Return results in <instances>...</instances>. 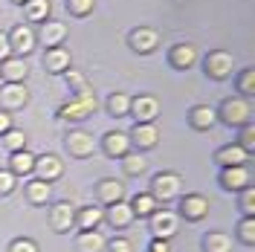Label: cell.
Listing matches in <instances>:
<instances>
[{"mask_svg":"<svg viewBox=\"0 0 255 252\" xmlns=\"http://www.w3.org/2000/svg\"><path fill=\"white\" fill-rule=\"evenodd\" d=\"M151 229H154V235H157L159 241H165V238H171L177 232V218L171 212H157L154 221H151Z\"/></svg>","mask_w":255,"mask_h":252,"instance_id":"cell-1","label":"cell"},{"mask_svg":"<svg viewBox=\"0 0 255 252\" xmlns=\"http://www.w3.org/2000/svg\"><path fill=\"white\" fill-rule=\"evenodd\" d=\"M177 189H180V180H177L174 174H157L154 177V200H165V197H174L177 194Z\"/></svg>","mask_w":255,"mask_h":252,"instance_id":"cell-2","label":"cell"},{"mask_svg":"<svg viewBox=\"0 0 255 252\" xmlns=\"http://www.w3.org/2000/svg\"><path fill=\"white\" fill-rule=\"evenodd\" d=\"M206 212H209V200L200 197V194H189V197L183 200V215H186V218H194V221H197V218H203Z\"/></svg>","mask_w":255,"mask_h":252,"instance_id":"cell-3","label":"cell"},{"mask_svg":"<svg viewBox=\"0 0 255 252\" xmlns=\"http://www.w3.org/2000/svg\"><path fill=\"white\" fill-rule=\"evenodd\" d=\"M247 183H250V174H247L244 165H235V168L223 171V186L226 189H247Z\"/></svg>","mask_w":255,"mask_h":252,"instance_id":"cell-4","label":"cell"},{"mask_svg":"<svg viewBox=\"0 0 255 252\" xmlns=\"http://www.w3.org/2000/svg\"><path fill=\"white\" fill-rule=\"evenodd\" d=\"M229 70H232V55H229V52H215V55H209V73H212V76L223 79Z\"/></svg>","mask_w":255,"mask_h":252,"instance_id":"cell-5","label":"cell"},{"mask_svg":"<svg viewBox=\"0 0 255 252\" xmlns=\"http://www.w3.org/2000/svg\"><path fill=\"white\" fill-rule=\"evenodd\" d=\"M130 108H133V113H136V116H139L142 122H151V119L157 116V111H159L157 102H154L151 96H142V99H136V102H133Z\"/></svg>","mask_w":255,"mask_h":252,"instance_id":"cell-6","label":"cell"},{"mask_svg":"<svg viewBox=\"0 0 255 252\" xmlns=\"http://www.w3.org/2000/svg\"><path fill=\"white\" fill-rule=\"evenodd\" d=\"M35 171L41 174V180L47 183V180H52V177L61 174V162H58L55 157H41L38 162H35Z\"/></svg>","mask_w":255,"mask_h":252,"instance_id":"cell-7","label":"cell"},{"mask_svg":"<svg viewBox=\"0 0 255 252\" xmlns=\"http://www.w3.org/2000/svg\"><path fill=\"white\" fill-rule=\"evenodd\" d=\"M93 108H96V99L90 93H81L79 102H70V105L64 108V113H67V116H87Z\"/></svg>","mask_w":255,"mask_h":252,"instance_id":"cell-8","label":"cell"},{"mask_svg":"<svg viewBox=\"0 0 255 252\" xmlns=\"http://www.w3.org/2000/svg\"><path fill=\"white\" fill-rule=\"evenodd\" d=\"M130 41H133V47L142 49V52H151V49L157 47V32L154 29H136L130 35Z\"/></svg>","mask_w":255,"mask_h":252,"instance_id":"cell-9","label":"cell"},{"mask_svg":"<svg viewBox=\"0 0 255 252\" xmlns=\"http://www.w3.org/2000/svg\"><path fill=\"white\" fill-rule=\"evenodd\" d=\"M223 116H226V122H247L250 119V108L244 102H226L223 105Z\"/></svg>","mask_w":255,"mask_h":252,"instance_id":"cell-10","label":"cell"},{"mask_svg":"<svg viewBox=\"0 0 255 252\" xmlns=\"http://www.w3.org/2000/svg\"><path fill=\"white\" fill-rule=\"evenodd\" d=\"M218 159H221L223 165L235 168V165H244L247 151H244V148H238V145H232V148H223V151H218Z\"/></svg>","mask_w":255,"mask_h":252,"instance_id":"cell-11","label":"cell"},{"mask_svg":"<svg viewBox=\"0 0 255 252\" xmlns=\"http://www.w3.org/2000/svg\"><path fill=\"white\" fill-rule=\"evenodd\" d=\"M70 151L79 154V157L90 154L93 151V136L90 133H70Z\"/></svg>","mask_w":255,"mask_h":252,"instance_id":"cell-12","label":"cell"},{"mask_svg":"<svg viewBox=\"0 0 255 252\" xmlns=\"http://www.w3.org/2000/svg\"><path fill=\"white\" fill-rule=\"evenodd\" d=\"M108 218H111L113 226H128L130 218H133V212H130V206L128 203H113L111 212H108Z\"/></svg>","mask_w":255,"mask_h":252,"instance_id":"cell-13","label":"cell"},{"mask_svg":"<svg viewBox=\"0 0 255 252\" xmlns=\"http://www.w3.org/2000/svg\"><path fill=\"white\" fill-rule=\"evenodd\" d=\"M105 247V241H102V235L96 232V229H90V232H81L79 238V250L81 252H99Z\"/></svg>","mask_w":255,"mask_h":252,"instance_id":"cell-14","label":"cell"},{"mask_svg":"<svg viewBox=\"0 0 255 252\" xmlns=\"http://www.w3.org/2000/svg\"><path fill=\"white\" fill-rule=\"evenodd\" d=\"M70 223H73V209H70V203L55 206V215H52V226H55L58 232H64V229H70Z\"/></svg>","mask_w":255,"mask_h":252,"instance_id":"cell-15","label":"cell"},{"mask_svg":"<svg viewBox=\"0 0 255 252\" xmlns=\"http://www.w3.org/2000/svg\"><path fill=\"white\" fill-rule=\"evenodd\" d=\"M67 64H70V52L67 49H49L47 52V67L52 73H61Z\"/></svg>","mask_w":255,"mask_h":252,"instance_id":"cell-16","label":"cell"},{"mask_svg":"<svg viewBox=\"0 0 255 252\" xmlns=\"http://www.w3.org/2000/svg\"><path fill=\"white\" fill-rule=\"evenodd\" d=\"M47 15H49L47 0H26V17L29 20H44Z\"/></svg>","mask_w":255,"mask_h":252,"instance_id":"cell-17","label":"cell"},{"mask_svg":"<svg viewBox=\"0 0 255 252\" xmlns=\"http://www.w3.org/2000/svg\"><path fill=\"white\" fill-rule=\"evenodd\" d=\"M133 133H136V142H139V145H145V148H151V145H157V127L154 125H136V130H133Z\"/></svg>","mask_w":255,"mask_h":252,"instance_id":"cell-18","label":"cell"},{"mask_svg":"<svg viewBox=\"0 0 255 252\" xmlns=\"http://www.w3.org/2000/svg\"><path fill=\"white\" fill-rule=\"evenodd\" d=\"M3 102H6V108H17V105H23V102H26V90H23V87H17V84H12V87H6V90H3Z\"/></svg>","mask_w":255,"mask_h":252,"instance_id":"cell-19","label":"cell"},{"mask_svg":"<svg viewBox=\"0 0 255 252\" xmlns=\"http://www.w3.org/2000/svg\"><path fill=\"white\" fill-rule=\"evenodd\" d=\"M99 194H102V200H105V203H119V197H122V183H116V180L102 183Z\"/></svg>","mask_w":255,"mask_h":252,"instance_id":"cell-20","label":"cell"},{"mask_svg":"<svg viewBox=\"0 0 255 252\" xmlns=\"http://www.w3.org/2000/svg\"><path fill=\"white\" fill-rule=\"evenodd\" d=\"M206 250L209 252H229L232 250V241L226 235H221V232H212V235L206 238Z\"/></svg>","mask_w":255,"mask_h":252,"instance_id":"cell-21","label":"cell"},{"mask_svg":"<svg viewBox=\"0 0 255 252\" xmlns=\"http://www.w3.org/2000/svg\"><path fill=\"white\" fill-rule=\"evenodd\" d=\"M12 168H15L17 174H29L32 168H35V157L26 154V151H17L15 157H12Z\"/></svg>","mask_w":255,"mask_h":252,"instance_id":"cell-22","label":"cell"},{"mask_svg":"<svg viewBox=\"0 0 255 252\" xmlns=\"http://www.w3.org/2000/svg\"><path fill=\"white\" fill-rule=\"evenodd\" d=\"M128 145H130V139H128L125 133H111V136H108V151L116 154V157L128 154Z\"/></svg>","mask_w":255,"mask_h":252,"instance_id":"cell-23","label":"cell"},{"mask_svg":"<svg viewBox=\"0 0 255 252\" xmlns=\"http://www.w3.org/2000/svg\"><path fill=\"white\" fill-rule=\"evenodd\" d=\"M32 44H35L32 29H29V26H17V29H15V47L20 49V52H29Z\"/></svg>","mask_w":255,"mask_h":252,"instance_id":"cell-24","label":"cell"},{"mask_svg":"<svg viewBox=\"0 0 255 252\" xmlns=\"http://www.w3.org/2000/svg\"><path fill=\"white\" fill-rule=\"evenodd\" d=\"M154 206H157V200H154L151 194H136L130 212H136V215H151V212H154Z\"/></svg>","mask_w":255,"mask_h":252,"instance_id":"cell-25","label":"cell"},{"mask_svg":"<svg viewBox=\"0 0 255 252\" xmlns=\"http://www.w3.org/2000/svg\"><path fill=\"white\" fill-rule=\"evenodd\" d=\"M102 215H105V212H102V209H84V212H81V218H79V223H81V229H84V232H90V229H93L96 223L102 221Z\"/></svg>","mask_w":255,"mask_h":252,"instance_id":"cell-26","label":"cell"},{"mask_svg":"<svg viewBox=\"0 0 255 252\" xmlns=\"http://www.w3.org/2000/svg\"><path fill=\"white\" fill-rule=\"evenodd\" d=\"M215 111L212 108H206V105H200V108H194V125L197 127H209V125H215Z\"/></svg>","mask_w":255,"mask_h":252,"instance_id":"cell-27","label":"cell"},{"mask_svg":"<svg viewBox=\"0 0 255 252\" xmlns=\"http://www.w3.org/2000/svg\"><path fill=\"white\" fill-rule=\"evenodd\" d=\"M171 61H174V67H191V61H194V47H177L171 52Z\"/></svg>","mask_w":255,"mask_h":252,"instance_id":"cell-28","label":"cell"},{"mask_svg":"<svg viewBox=\"0 0 255 252\" xmlns=\"http://www.w3.org/2000/svg\"><path fill=\"white\" fill-rule=\"evenodd\" d=\"M61 38H64V23H47L44 26V44L47 47H55Z\"/></svg>","mask_w":255,"mask_h":252,"instance_id":"cell-29","label":"cell"},{"mask_svg":"<svg viewBox=\"0 0 255 252\" xmlns=\"http://www.w3.org/2000/svg\"><path fill=\"white\" fill-rule=\"evenodd\" d=\"M128 111H130V99H128L125 93L111 96V113L113 116H122V113H128Z\"/></svg>","mask_w":255,"mask_h":252,"instance_id":"cell-30","label":"cell"},{"mask_svg":"<svg viewBox=\"0 0 255 252\" xmlns=\"http://www.w3.org/2000/svg\"><path fill=\"white\" fill-rule=\"evenodd\" d=\"M29 197H32V203H44V200L49 197V183H44V180L32 183L29 186Z\"/></svg>","mask_w":255,"mask_h":252,"instance_id":"cell-31","label":"cell"},{"mask_svg":"<svg viewBox=\"0 0 255 252\" xmlns=\"http://www.w3.org/2000/svg\"><path fill=\"white\" fill-rule=\"evenodd\" d=\"M3 73H6L12 81H17V79H23V76H26V64H23V61H6Z\"/></svg>","mask_w":255,"mask_h":252,"instance_id":"cell-32","label":"cell"},{"mask_svg":"<svg viewBox=\"0 0 255 252\" xmlns=\"http://www.w3.org/2000/svg\"><path fill=\"white\" fill-rule=\"evenodd\" d=\"M241 238H244L247 244H253L255 241V221L253 218H247V221L241 223Z\"/></svg>","mask_w":255,"mask_h":252,"instance_id":"cell-33","label":"cell"},{"mask_svg":"<svg viewBox=\"0 0 255 252\" xmlns=\"http://www.w3.org/2000/svg\"><path fill=\"white\" fill-rule=\"evenodd\" d=\"M12 252H38V247L32 241H26V238H17L15 244H12Z\"/></svg>","mask_w":255,"mask_h":252,"instance_id":"cell-34","label":"cell"},{"mask_svg":"<svg viewBox=\"0 0 255 252\" xmlns=\"http://www.w3.org/2000/svg\"><path fill=\"white\" fill-rule=\"evenodd\" d=\"M70 9H73L76 15H84L87 9H93V0H70Z\"/></svg>","mask_w":255,"mask_h":252,"instance_id":"cell-35","label":"cell"},{"mask_svg":"<svg viewBox=\"0 0 255 252\" xmlns=\"http://www.w3.org/2000/svg\"><path fill=\"white\" fill-rule=\"evenodd\" d=\"M253 84H255V73H253V70H247V73H244V79H241V90H244V93H253V90H255Z\"/></svg>","mask_w":255,"mask_h":252,"instance_id":"cell-36","label":"cell"},{"mask_svg":"<svg viewBox=\"0 0 255 252\" xmlns=\"http://www.w3.org/2000/svg\"><path fill=\"white\" fill-rule=\"evenodd\" d=\"M125 168L130 174H136V171H142L145 168V159L142 157H128V162H125Z\"/></svg>","mask_w":255,"mask_h":252,"instance_id":"cell-37","label":"cell"},{"mask_svg":"<svg viewBox=\"0 0 255 252\" xmlns=\"http://www.w3.org/2000/svg\"><path fill=\"white\" fill-rule=\"evenodd\" d=\"M12 186H15V177L9 171H0V191L6 194V191H12Z\"/></svg>","mask_w":255,"mask_h":252,"instance_id":"cell-38","label":"cell"},{"mask_svg":"<svg viewBox=\"0 0 255 252\" xmlns=\"http://www.w3.org/2000/svg\"><path fill=\"white\" fill-rule=\"evenodd\" d=\"M244 212H247V215L255 212V191L253 189H247V194H244Z\"/></svg>","mask_w":255,"mask_h":252,"instance_id":"cell-39","label":"cell"},{"mask_svg":"<svg viewBox=\"0 0 255 252\" xmlns=\"http://www.w3.org/2000/svg\"><path fill=\"white\" fill-rule=\"evenodd\" d=\"M253 148H255V130L253 127H247V130H244V151L250 154Z\"/></svg>","mask_w":255,"mask_h":252,"instance_id":"cell-40","label":"cell"},{"mask_svg":"<svg viewBox=\"0 0 255 252\" xmlns=\"http://www.w3.org/2000/svg\"><path fill=\"white\" fill-rule=\"evenodd\" d=\"M23 145V133L20 130H9V148H20Z\"/></svg>","mask_w":255,"mask_h":252,"instance_id":"cell-41","label":"cell"},{"mask_svg":"<svg viewBox=\"0 0 255 252\" xmlns=\"http://www.w3.org/2000/svg\"><path fill=\"white\" fill-rule=\"evenodd\" d=\"M111 252H130V244H128L125 238H119V241L111 244Z\"/></svg>","mask_w":255,"mask_h":252,"instance_id":"cell-42","label":"cell"},{"mask_svg":"<svg viewBox=\"0 0 255 252\" xmlns=\"http://www.w3.org/2000/svg\"><path fill=\"white\" fill-rule=\"evenodd\" d=\"M9 127H12V116L9 113H0V133H6Z\"/></svg>","mask_w":255,"mask_h":252,"instance_id":"cell-43","label":"cell"},{"mask_svg":"<svg viewBox=\"0 0 255 252\" xmlns=\"http://www.w3.org/2000/svg\"><path fill=\"white\" fill-rule=\"evenodd\" d=\"M0 58H9V41L3 32H0Z\"/></svg>","mask_w":255,"mask_h":252,"instance_id":"cell-44","label":"cell"},{"mask_svg":"<svg viewBox=\"0 0 255 252\" xmlns=\"http://www.w3.org/2000/svg\"><path fill=\"white\" fill-rule=\"evenodd\" d=\"M151 252H171V247H168V241H154Z\"/></svg>","mask_w":255,"mask_h":252,"instance_id":"cell-45","label":"cell"},{"mask_svg":"<svg viewBox=\"0 0 255 252\" xmlns=\"http://www.w3.org/2000/svg\"><path fill=\"white\" fill-rule=\"evenodd\" d=\"M15 3H26V0H15Z\"/></svg>","mask_w":255,"mask_h":252,"instance_id":"cell-46","label":"cell"}]
</instances>
